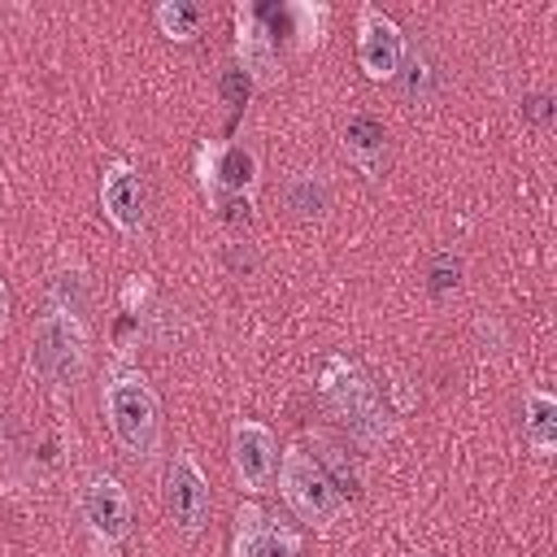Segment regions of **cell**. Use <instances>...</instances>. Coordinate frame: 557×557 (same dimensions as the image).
<instances>
[{
	"instance_id": "3957f363",
	"label": "cell",
	"mask_w": 557,
	"mask_h": 557,
	"mask_svg": "<svg viewBox=\"0 0 557 557\" xmlns=\"http://www.w3.org/2000/svg\"><path fill=\"white\" fill-rule=\"evenodd\" d=\"M278 492L309 527H331L344 513V492L331 483V474L318 466V457L305 444H287L278 457Z\"/></svg>"
},
{
	"instance_id": "7402d4cb",
	"label": "cell",
	"mask_w": 557,
	"mask_h": 557,
	"mask_svg": "<svg viewBox=\"0 0 557 557\" xmlns=\"http://www.w3.org/2000/svg\"><path fill=\"white\" fill-rule=\"evenodd\" d=\"M522 117L531 122V126H553V96L548 91H531V96H522Z\"/></svg>"
},
{
	"instance_id": "e0dca14e",
	"label": "cell",
	"mask_w": 557,
	"mask_h": 557,
	"mask_svg": "<svg viewBox=\"0 0 557 557\" xmlns=\"http://www.w3.org/2000/svg\"><path fill=\"white\" fill-rule=\"evenodd\" d=\"M200 9L196 4H187V0H165L161 9H157V26H161V35H170V39H196V30H200Z\"/></svg>"
},
{
	"instance_id": "9c48e42d",
	"label": "cell",
	"mask_w": 557,
	"mask_h": 557,
	"mask_svg": "<svg viewBox=\"0 0 557 557\" xmlns=\"http://www.w3.org/2000/svg\"><path fill=\"white\" fill-rule=\"evenodd\" d=\"M357 61H361V70L370 78H392L400 70V61H405L400 26L387 13H379L374 4H366L357 13Z\"/></svg>"
},
{
	"instance_id": "8992f818",
	"label": "cell",
	"mask_w": 557,
	"mask_h": 557,
	"mask_svg": "<svg viewBox=\"0 0 557 557\" xmlns=\"http://www.w3.org/2000/svg\"><path fill=\"white\" fill-rule=\"evenodd\" d=\"M235 57H239V70L270 87L278 83V35H274V13L261 9V4H239L235 9Z\"/></svg>"
},
{
	"instance_id": "7c38bea8",
	"label": "cell",
	"mask_w": 557,
	"mask_h": 557,
	"mask_svg": "<svg viewBox=\"0 0 557 557\" xmlns=\"http://www.w3.org/2000/svg\"><path fill=\"white\" fill-rule=\"evenodd\" d=\"M83 518L104 544H117L131 535V496L113 474H91L83 483Z\"/></svg>"
},
{
	"instance_id": "9a60e30c",
	"label": "cell",
	"mask_w": 557,
	"mask_h": 557,
	"mask_svg": "<svg viewBox=\"0 0 557 557\" xmlns=\"http://www.w3.org/2000/svg\"><path fill=\"white\" fill-rule=\"evenodd\" d=\"M522 435L535 453H553L557 448V400L544 387H527L522 392Z\"/></svg>"
},
{
	"instance_id": "ffe728a7",
	"label": "cell",
	"mask_w": 557,
	"mask_h": 557,
	"mask_svg": "<svg viewBox=\"0 0 557 557\" xmlns=\"http://www.w3.org/2000/svg\"><path fill=\"white\" fill-rule=\"evenodd\" d=\"M213 205H218V213L231 231H244L252 222V200L248 196H213Z\"/></svg>"
},
{
	"instance_id": "ba28073f",
	"label": "cell",
	"mask_w": 557,
	"mask_h": 557,
	"mask_svg": "<svg viewBox=\"0 0 557 557\" xmlns=\"http://www.w3.org/2000/svg\"><path fill=\"white\" fill-rule=\"evenodd\" d=\"M196 170L209 196H248L257 187V152L239 144H205L196 152Z\"/></svg>"
},
{
	"instance_id": "7a4b0ae2",
	"label": "cell",
	"mask_w": 557,
	"mask_h": 557,
	"mask_svg": "<svg viewBox=\"0 0 557 557\" xmlns=\"http://www.w3.org/2000/svg\"><path fill=\"white\" fill-rule=\"evenodd\" d=\"M87 357H91V344H87L83 318L48 305L30 335V370L52 387H74L87 374Z\"/></svg>"
},
{
	"instance_id": "6da1fadb",
	"label": "cell",
	"mask_w": 557,
	"mask_h": 557,
	"mask_svg": "<svg viewBox=\"0 0 557 557\" xmlns=\"http://www.w3.org/2000/svg\"><path fill=\"white\" fill-rule=\"evenodd\" d=\"M100 405H104L109 431L122 444V453H131L135 461H152L161 453V400L139 370L109 366Z\"/></svg>"
},
{
	"instance_id": "52a82bcc",
	"label": "cell",
	"mask_w": 557,
	"mask_h": 557,
	"mask_svg": "<svg viewBox=\"0 0 557 557\" xmlns=\"http://www.w3.org/2000/svg\"><path fill=\"white\" fill-rule=\"evenodd\" d=\"M231 553L235 557H305L300 535L283 518L261 509V505H239L235 509V544H231Z\"/></svg>"
},
{
	"instance_id": "cb8c5ba5",
	"label": "cell",
	"mask_w": 557,
	"mask_h": 557,
	"mask_svg": "<svg viewBox=\"0 0 557 557\" xmlns=\"http://www.w3.org/2000/svg\"><path fill=\"white\" fill-rule=\"evenodd\" d=\"M413 557H431V553H413Z\"/></svg>"
},
{
	"instance_id": "603a6c76",
	"label": "cell",
	"mask_w": 557,
	"mask_h": 557,
	"mask_svg": "<svg viewBox=\"0 0 557 557\" xmlns=\"http://www.w3.org/2000/svg\"><path fill=\"white\" fill-rule=\"evenodd\" d=\"M4 326H9V287L0 278V335H4Z\"/></svg>"
},
{
	"instance_id": "4fadbf2b",
	"label": "cell",
	"mask_w": 557,
	"mask_h": 557,
	"mask_svg": "<svg viewBox=\"0 0 557 557\" xmlns=\"http://www.w3.org/2000/svg\"><path fill=\"white\" fill-rule=\"evenodd\" d=\"M344 152H348V161L366 178H379L383 174V161H387V131H383V122L370 117V113L348 117V126H344Z\"/></svg>"
},
{
	"instance_id": "2e32d148",
	"label": "cell",
	"mask_w": 557,
	"mask_h": 557,
	"mask_svg": "<svg viewBox=\"0 0 557 557\" xmlns=\"http://www.w3.org/2000/svg\"><path fill=\"white\" fill-rule=\"evenodd\" d=\"M400 87H405V96L413 100V104H426L431 96H435V87H440V70H435V61L422 52V48H405V61H400Z\"/></svg>"
},
{
	"instance_id": "d6986e66",
	"label": "cell",
	"mask_w": 557,
	"mask_h": 557,
	"mask_svg": "<svg viewBox=\"0 0 557 557\" xmlns=\"http://www.w3.org/2000/svg\"><path fill=\"white\" fill-rule=\"evenodd\" d=\"M457 274H461V261L453 257V252H435V261H431V292L435 296H444V292H453L457 287Z\"/></svg>"
},
{
	"instance_id": "8fae6325",
	"label": "cell",
	"mask_w": 557,
	"mask_h": 557,
	"mask_svg": "<svg viewBox=\"0 0 557 557\" xmlns=\"http://www.w3.org/2000/svg\"><path fill=\"white\" fill-rule=\"evenodd\" d=\"M100 209H104V218H109L122 235H139V231L148 226V196H144L139 174H135L126 161H113V165L100 174Z\"/></svg>"
},
{
	"instance_id": "30bf717a",
	"label": "cell",
	"mask_w": 557,
	"mask_h": 557,
	"mask_svg": "<svg viewBox=\"0 0 557 557\" xmlns=\"http://www.w3.org/2000/svg\"><path fill=\"white\" fill-rule=\"evenodd\" d=\"M231 466L239 474V483L248 492H261L274 470H278V444H274V431L265 422H252V418H239L235 431H231Z\"/></svg>"
},
{
	"instance_id": "44dd1931",
	"label": "cell",
	"mask_w": 557,
	"mask_h": 557,
	"mask_svg": "<svg viewBox=\"0 0 557 557\" xmlns=\"http://www.w3.org/2000/svg\"><path fill=\"white\" fill-rule=\"evenodd\" d=\"M218 87H222V100L239 109V104L248 100V91H252V78H248V74L239 70V65H231V70L222 74V83H218Z\"/></svg>"
},
{
	"instance_id": "ac0fdd59",
	"label": "cell",
	"mask_w": 557,
	"mask_h": 557,
	"mask_svg": "<svg viewBox=\"0 0 557 557\" xmlns=\"http://www.w3.org/2000/svg\"><path fill=\"white\" fill-rule=\"evenodd\" d=\"M278 17L292 22V35H296L300 48H313L322 39V26H326L331 13L322 4H287V9H278Z\"/></svg>"
},
{
	"instance_id": "5bb4252c",
	"label": "cell",
	"mask_w": 557,
	"mask_h": 557,
	"mask_svg": "<svg viewBox=\"0 0 557 557\" xmlns=\"http://www.w3.org/2000/svg\"><path fill=\"white\" fill-rule=\"evenodd\" d=\"M283 200L296 218H322L331 209V174L326 170H296L287 183H283Z\"/></svg>"
},
{
	"instance_id": "5b68a950",
	"label": "cell",
	"mask_w": 557,
	"mask_h": 557,
	"mask_svg": "<svg viewBox=\"0 0 557 557\" xmlns=\"http://www.w3.org/2000/svg\"><path fill=\"white\" fill-rule=\"evenodd\" d=\"M165 513L170 522L183 531V535H196L205 531L209 513H213V492H209V479L200 470V461L178 448L165 466Z\"/></svg>"
},
{
	"instance_id": "277c9868",
	"label": "cell",
	"mask_w": 557,
	"mask_h": 557,
	"mask_svg": "<svg viewBox=\"0 0 557 557\" xmlns=\"http://www.w3.org/2000/svg\"><path fill=\"white\" fill-rule=\"evenodd\" d=\"M318 392L335 405V413L348 422V431H352L361 444L387 440L392 426H387V413H383V405H379V396H374V383H370L348 357H331V361H326V374H322Z\"/></svg>"
}]
</instances>
